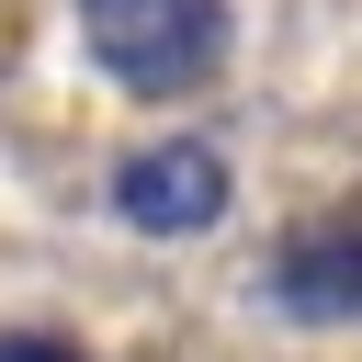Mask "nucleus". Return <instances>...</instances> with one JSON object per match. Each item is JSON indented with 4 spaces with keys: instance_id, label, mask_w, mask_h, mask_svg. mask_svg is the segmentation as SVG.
<instances>
[{
    "instance_id": "1",
    "label": "nucleus",
    "mask_w": 362,
    "mask_h": 362,
    "mask_svg": "<svg viewBox=\"0 0 362 362\" xmlns=\"http://www.w3.org/2000/svg\"><path fill=\"white\" fill-rule=\"evenodd\" d=\"M79 45L136 102H170L226 68V0H79Z\"/></svg>"
},
{
    "instance_id": "2",
    "label": "nucleus",
    "mask_w": 362,
    "mask_h": 362,
    "mask_svg": "<svg viewBox=\"0 0 362 362\" xmlns=\"http://www.w3.org/2000/svg\"><path fill=\"white\" fill-rule=\"evenodd\" d=\"M226 204H238V170L215 136H158L113 170V215L136 238H204V226H226Z\"/></svg>"
},
{
    "instance_id": "3",
    "label": "nucleus",
    "mask_w": 362,
    "mask_h": 362,
    "mask_svg": "<svg viewBox=\"0 0 362 362\" xmlns=\"http://www.w3.org/2000/svg\"><path fill=\"white\" fill-rule=\"evenodd\" d=\"M272 305L305 317V328L362 317V215H305V226L272 249Z\"/></svg>"
},
{
    "instance_id": "4",
    "label": "nucleus",
    "mask_w": 362,
    "mask_h": 362,
    "mask_svg": "<svg viewBox=\"0 0 362 362\" xmlns=\"http://www.w3.org/2000/svg\"><path fill=\"white\" fill-rule=\"evenodd\" d=\"M0 362H79L57 328H0Z\"/></svg>"
}]
</instances>
